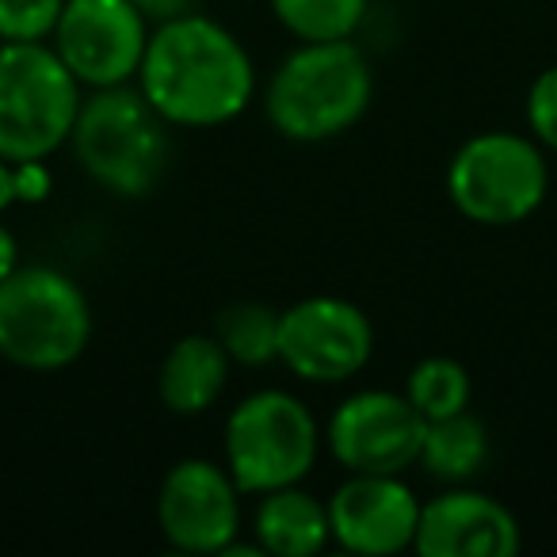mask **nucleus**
Masks as SVG:
<instances>
[{
	"instance_id": "1",
	"label": "nucleus",
	"mask_w": 557,
	"mask_h": 557,
	"mask_svg": "<svg viewBox=\"0 0 557 557\" xmlns=\"http://www.w3.org/2000/svg\"><path fill=\"white\" fill-rule=\"evenodd\" d=\"M141 92L164 123L222 126L252 100V58L248 50L207 16L157 24L141 58Z\"/></svg>"
},
{
	"instance_id": "2",
	"label": "nucleus",
	"mask_w": 557,
	"mask_h": 557,
	"mask_svg": "<svg viewBox=\"0 0 557 557\" xmlns=\"http://www.w3.org/2000/svg\"><path fill=\"white\" fill-rule=\"evenodd\" d=\"M371 96V65L348 39L302 42L271 77L268 119L290 141H329L367 115Z\"/></svg>"
},
{
	"instance_id": "3",
	"label": "nucleus",
	"mask_w": 557,
	"mask_h": 557,
	"mask_svg": "<svg viewBox=\"0 0 557 557\" xmlns=\"http://www.w3.org/2000/svg\"><path fill=\"white\" fill-rule=\"evenodd\" d=\"M70 138L81 169L123 199H141L153 191L169 164L164 119L146 100V92L131 85L96 88L92 100H81Z\"/></svg>"
},
{
	"instance_id": "4",
	"label": "nucleus",
	"mask_w": 557,
	"mask_h": 557,
	"mask_svg": "<svg viewBox=\"0 0 557 557\" xmlns=\"http://www.w3.org/2000/svg\"><path fill=\"white\" fill-rule=\"evenodd\" d=\"M81 81L42 42H0V157L47 161L73 134Z\"/></svg>"
},
{
	"instance_id": "5",
	"label": "nucleus",
	"mask_w": 557,
	"mask_h": 557,
	"mask_svg": "<svg viewBox=\"0 0 557 557\" xmlns=\"http://www.w3.org/2000/svg\"><path fill=\"white\" fill-rule=\"evenodd\" d=\"M92 336L85 290L54 268H16L0 278V356L27 371L70 367Z\"/></svg>"
},
{
	"instance_id": "6",
	"label": "nucleus",
	"mask_w": 557,
	"mask_h": 557,
	"mask_svg": "<svg viewBox=\"0 0 557 557\" xmlns=\"http://www.w3.org/2000/svg\"><path fill=\"white\" fill-rule=\"evenodd\" d=\"M318 420L298 397L260 389L225 420V470L240 493L298 485L318 462Z\"/></svg>"
},
{
	"instance_id": "7",
	"label": "nucleus",
	"mask_w": 557,
	"mask_h": 557,
	"mask_svg": "<svg viewBox=\"0 0 557 557\" xmlns=\"http://www.w3.org/2000/svg\"><path fill=\"white\" fill-rule=\"evenodd\" d=\"M549 169L523 134L488 131L470 138L447 169V195L478 225H519L542 207Z\"/></svg>"
},
{
	"instance_id": "8",
	"label": "nucleus",
	"mask_w": 557,
	"mask_h": 557,
	"mask_svg": "<svg viewBox=\"0 0 557 557\" xmlns=\"http://www.w3.org/2000/svg\"><path fill=\"white\" fill-rule=\"evenodd\" d=\"M149 47V20L134 0H65L54 50L81 85L115 88L138 77Z\"/></svg>"
},
{
	"instance_id": "9",
	"label": "nucleus",
	"mask_w": 557,
	"mask_h": 557,
	"mask_svg": "<svg viewBox=\"0 0 557 557\" xmlns=\"http://www.w3.org/2000/svg\"><path fill=\"white\" fill-rule=\"evenodd\" d=\"M374 351V329L356 302L333 295L306 298L283 310L278 359L306 382H344L367 367Z\"/></svg>"
},
{
	"instance_id": "10",
	"label": "nucleus",
	"mask_w": 557,
	"mask_h": 557,
	"mask_svg": "<svg viewBox=\"0 0 557 557\" xmlns=\"http://www.w3.org/2000/svg\"><path fill=\"white\" fill-rule=\"evenodd\" d=\"M161 534L184 554H225L240 531V488L218 462L184 458L157 493Z\"/></svg>"
},
{
	"instance_id": "11",
	"label": "nucleus",
	"mask_w": 557,
	"mask_h": 557,
	"mask_svg": "<svg viewBox=\"0 0 557 557\" xmlns=\"http://www.w3.org/2000/svg\"><path fill=\"white\" fill-rule=\"evenodd\" d=\"M424 428L409 397L363 389L333 412L329 447L348 473H405L420 462Z\"/></svg>"
},
{
	"instance_id": "12",
	"label": "nucleus",
	"mask_w": 557,
	"mask_h": 557,
	"mask_svg": "<svg viewBox=\"0 0 557 557\" xmlns=\"http://www.w3.org/2000/svg\"><path fill=\"white\" fill-rule=\"evenodd\" d=\"M420 508L401 473H351L329 500V527L351 554L389 557L417 542Z\"/></svg>"
},
{
	"instance_id": "13",
	"label": "nucleus",
	"mask_w": 557,
	"mask_h": 557,
	"mask_svg": "<svg viewBox=\"0 0 557 557\" xmlns=\"http://www.w3.org/2000/svg\"><path fill=\"white\" fill-rule=\"evenodd\" d=\"M412 546L424 557H511L519 549V523L493 496L455 488L420 508Z\"/></svg>"
},
{
	"instance_id": "14",
	"label": "nucleus",
	"mask_w": 557,
	"mask_h": 557,
	"mask_svg": "<svg viewBox=\"0 0 557 557\" xmlns=\"http://www.w3.org/2000/svg\"><path fill=\"white\" fill-rule=\"evenodd\" d=\"M225 374H230V356L218 336L191 333L169 348L157 374V394L176 417H199L225 389Z\"/></svg>"
},
{
	"instance_id": "15",
	"label": "nucleus",
	"mask_w": 557,
	"mask_h": 557,
	"mask_svg": "<svg viewBox=\"0 0 557 557\" xmlns=\"http://www.w3.org/2000/svg\"><path fill=\"white\" fill-rule=\"evenodd\" d=\"M256 542L263 554L275 557H310L321 554L333 539L329 527V504L313 500L298 485L271 488L263 493L260 508H256Z\"/></svg>"
},
{
	"instance_id": "16",
	"label": "nucleus",
	"mask_w": 557,
	"mask_h": 557,
	"mask_svg": "<svg viewBox=\"0 0 557 557\" xmlns=\"http://www.w3.org/2000/svg\"><path fill=\"white\" fill-rule=\"evenodd\" d=\"M488 432L470 409L455 417L428 420L424 443H420V466L435 481H466L485 466Z\"/></svg>"
},
{
	"instance_id": "17",
	"label": "nucleus",
	"mask_w": 557,
	"mask_h": 557,
	"mask_svg": "<svg viewBox=\"0 0 557 557\" xmlns=\"http://www.w3.org/2000/svg\"><path fill=\"white\" fill-rule=\"evenodd\" d=\"M278 321H283V313H275L263 302H233L218 313L214 336L233 363L263 367L278 359Z\"/></svg>"
},
{
	"instance_id": "18",
	"label": "nucleus",
	"mask_w": 557,
	"mask_h": 557,
	"mask_svg": "<svg viewBox=\"0 0 557 557\" xmlns=\"http://www.w3.org/2000/svg\"><path fill=\"white\" fill-rule=\"evenodd\" d=\"M275 20L302 42L351 39L367 16V0H271Z\"/></svg>"
},
{
	"instance_id": "19",
	"label": "nucleus",
	"mask_w": 557,
	"mask_h": 557,
	"mask_svg": "<svg viewBox=\"0 0 557 557\" xmlns=\"http://www.w3.org/2000/svg\"><path fill=\"white\" fill-rule=\"evenodd\" d=\"M405 397L424 420L455 417V412L470 409V374H466L462 363H455L447 356L420 359L409 374Z\"/></svg>"
},
{
	"instance_id": "20",
	"label": "nucleus",
	"mask_w": 557,
	"mask_h": 557,
	"mask_svg": "<svg viewBox=\"0 0 557 557\" xmlns=\"http://www.w3.org/2000/svg\"><path fill=\"white\" fill-rule=\"evenodd\" d=\"M62 9L65 0H0V42H42Z\"/></svg>"
},
{
	"instance_id": "21",
	"label": "nucleus",
	"mask_w": 557,
	"mask_h": 557,
	"mask_svg": "<svg viewBox=\"0 0 557 557\" xmlns=\"http://www.w3.org/2000/svg\"><path fill=\"white\" fill-rule=\"evenodd\" d=\"M527 123H531L534 138L557 153V65L534 77L531 92H527Z\"/></svg>"
},
{
	"instance_id": "22",
	"label": "nucleus",
	"mask_w": 557,
	"mask_h": 557,
	"mask_svg": "<svg viewBox=\"0 0 557 557\" xmlns=\"http://www.w3.org/2000/svg\"><path fill=\"white\" fill-rule=\"evenodd\" d=\"M50 191V172L42 161H20L16 164V202H39Z\"/></svg>"
},
{
	"instance_id": "23",
	"label": "nucleus",
	"mask_w": 557,
	"mask_h": 557,
	"mask_svg": "<svg viewBox=\"0 0 557 557\" xmlns=\"http://www.w3.org/2000/svg\"><path fill=\"white\" fill-rule=\"evenodd\" d=\"M134 9L149 20V24H169V20H180L187 12H195V0H134Z\"/></svg>"
},
{
	"instance_id": "24",
	"label": "nucleus",
	"mask_w": 557,
	"mask_h": 557,
	"mask_svg": "<svg viewBox=\"0 0 557 557\" xmlns=\"http://www.w3.org/2000/svg\"><path fill=\"white\" fill-rule=\"evenodd\" d=\"M16 202V164L0 157V214Z\"/></svg>"
},
{
	"instance_id": "25",
	"label": "nucleus",
	"mask_w": 557,
	"mask_h": 557,
	"mask_svg": "<svg viewBox=\"0 0 557 557\" xmlns=\"http://www.w3.org/2000/svg\"><path fill=\"white\" fill-rule=\"evenodd\" d=\"M16 271V237L0 225V278H9Z\"/></svg>"
}]
</instances>
